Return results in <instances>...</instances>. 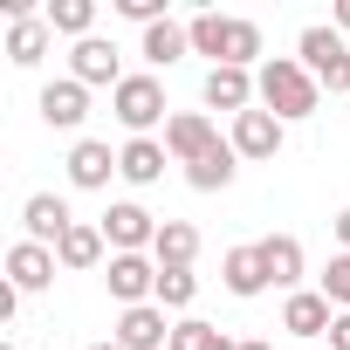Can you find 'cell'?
<instances>
[{
    "label": "cell",
    "mask_w": 350,
    "mask_h": 350,
    "mask_svg": "<svg viewBox=\"0 0 350 350\" xmlns=\"http://www.w3.org/2000/svg\"><path fill=\"white\" fill-rule=\"evenodd\" d=\"M254 90H261V110H275L282 124H302V117H316V103H323V83H316L295 55H268V62L254 69Z\"/></svg>",
    "instance_id": "1"
},
{
    "label": "cell",
    "mask_w": 350,
    "mask_h": 350,
    "mask_svg": "<svg viewBox=\"0 0 350 350\" xmlns=\"http://www.w3.org/2000/svg\"><path fill=\"white\" fill-rule=\"evenodd\" d=\"M186 28H193V55H213V69H254V55H261V28L241 21V14H213L206 8Z\"/></svg>",
    "instance_id": "2"
},
{
    "label": "cell",
    "mask_w": 350,
    "mask_h": 350,
    "mask_svg": "<svg viewBox=\"0 0 350 350\" xmlns=\"http://www.w3.org/2000/svg\"><path fill=\"white\" fill-rule=\"evenodd\" d=\"M110 110L131 137H151V124H172V103H165V83L158 76H124L110 90Z\"/></svg>",
    "instance_id": "3"
},
{
    "label": "cell",
    "mask_w": 350,
    "mask_h": 350,
    "mask_svg": "<svg viewBox=\"0 0 350 350\" xmlns=\"http://www.w3.org/2000/svg\"><path fill=\"white\" fill-rule=\"evenodd\" d=\"M295 62H302V69H309L329 96H350V42H343L336 28H302Z\"/></svg>",
    "instance_id": "4"
},
{
    "label": "cell",
    "mask_w": 350,
    "mask_h": 350,
    "mask_svg": "<svg viewBox=\"0 0 350 350\" xmlns=\"http://www.w3.org/2000/svg\"><path fill=\"white\" fill-rule=\"evenodd\" d=\"M103 288L117 309H137V302H158V261L151 254H110L103 268Z\"/></svg>",
    "instance_id": "5"
},
{
    "label": "cell",
    "mask_w": 350,
    "mask_h": 350,
    "mask_svg": "<svg viewBox=\"0 0 350 350\" xmlns=\"http://www.w3.org/2000/svg\"><path fill=\"white\" fill-rule=\"evenodd\" d=\"M227 137H220V124L206 117V110H172V124H165V151H172V165H200L206 151H220Z\"/></svg>",
    "instance_id": "6"
},
{
    "label": "cell",
    "mask_w": 350,
    "mask_h": 350,
    "mask_svg": "<svg viewBox=\"0 0 350 350\" xmlns=\"http://www.w3.org/2000/svg\"><path fill=\"white\" fill-rule=\"evenodd\" d=\"M282 137H288V124H282L275 110H261V103H254V110H241V117H234V131H227V144H234L247 165H268V158L282 151Z\"/></svg>",
    "instance_id": "7"
},
{
    "label": "cell",
    "mask_w": 350,
    "mask_h": 350,
    "mask_svg": "<svg viewBox=\"0 0 350 350\" xmlns=\"http://www.w3.org/2000/svg\"><path fill=\"white\" fill-rule=\"evenodd\" d=\"M103 241H110V254H151V241H158V220L137 206V200H117L103 220Z\"/></svg>",
    "instance_id": "8"
},
{
    "label": "cell",
    "mask_w": 350,
    "mask_h": 350,
    "mask_svg": "<svg viewBox=\"0 0 350 350\" xmlns=\"http://www.w3.org/2000/svg\"><path fill=\"white\" fill-rule=\"evenodd\" d=\"M69 227H76V213H69V200H55V193H35V200L21 206V241H35V247H62Z\"/></svg>",
    "instance_id": "9"
},
{
    "label": "cell",
    "mask_w": 350,
    "mask_h": 350,
    "mask_svg": "<svg viewBox=\"0 0 350 350\" xmlns=\"http://www.w3.org/2000/svg\"><path fill=\"white\" fill-rule=\"evenodd\" d=\"M117 343L124 350H172V323L158 302H137V309H117Z\"/></svg>",
    "instance_id": "10"
},
{
    "label": "cell",
    "mask_w": 350,
    "mask_h": 350,
    "mask_svg": "<svg viewBox=\"0 0 350 350\" xmlns=\"http://www.w3.org/2000/svg\"><path fill=\"white\" fill-rule=\"evenodd\" d=\"M206 110H227V117H241V110H254L261 103V90H254V69H206Z\"/></svg>",
    "instance_id": "11"
},
{
    "label": "cell",
    "mask_w": 350,
    "mask_h": 350,
    "mask_svg": "<svg viewBox=\"0 0 350 350\" xmlns=\"http://www.w3.org/2000/svg\"><path fill=\"white\" fill-rule=\"evenodd\" d=\"M35 110H42V124H49V131H76V124L90 117V90H83L76 76H55V83L42 90V103H35Z\"/></svg>",
    "instance_id": "12"
},
{
    "label": "cell",
    "mask_w": 350,
    "mask_h": 350,
    "mask_svg": "<svg viewBox=\"0 0 350 350\" xmlns=\"http://www.w3.org/2000/svg\"><path fill=\"white\" fill-rule=\"evenodd\" d=\"M55 268H62L55 247H35V241H14V247H8V282H14L21 295H42V288L55 282Z\"/></svg>",
    "instance_id": "13"
},
{
    "label": "cell",
    "mask_w": 350,
    "mask_h": 350,
    "mask_svg": "<svg viewBox=\"0 0 350 350\" xmlns=\"http://www.w3.org/2000/svg\"><path fill=\"white\" fill-rule=\"evenodd\" d=\"M220 282L241 295V302H254V295H268L275 282H268V261H261V241H247V247H227V261H220Z\"/></svg>",
    "instance_id": "14"
},
{
    "label": "cell",
    "mask_w": 350,
    "mask_h": 350,
    "mask_svg": "<svg viewBox=\"0 0 350 350\" xmlns=\"http://www.w3.org/2000/svg\"><path fill=\"white\" fill-rule=\"evenodd\" d=\"M110 172H117V151H110L103 137H76V144H69V186L103 193V186H110Z\"/></svg>",
    "instance_id": "15"
},
{
    "label": "cell",
    "mask_w": 350,
    "mask_h": 350,
    "mask_svg": "<svg viewBox=\"0 0 350 350\" xmlns=\"http://www.w3.org/2000/svg\"><path fill=\"white\" fill-rule=\"evenodd\" d=\"M69 76H76L83 90H96V83H110V90H117V83H124L117 49H110L103 35H90V42H76V49H69Z\"/></svg>",
    "instance_id": "16"
},
{
    "label": "cell",
    "mask_w": 350,
    "mask_h": 350,
    "mask_svg": "<svg viewBox=\"0 0 350 350\" xmlns=\"http://www.w3.org/2000/svg\"><path fill=\"white\" fill-rule=\"evenodd\" d=\"M329 323H336V309H329L323 288H295V295L282 302V329H288V336H329Z\"/></svg>",
    "instance_id": "17"
},
{
    "label": "cell",
    "mask_w": 350,
    "mask_h": 350,
    "mask_svg": "<svg viewBox=\"0 0 350 350\" xmlns=\"http://www.w3.org/2000/svg\"><path fill=\"white\" fill-rule=\"evenodd\" d=\"M165 165H172L165 137H131V144L117 151V179H131V186H158V179H165Z\"/></svg>",
    "instance_id": "18"
},
{
    "label": "cell",
    "mask_w": 350,
    "mask_h": 350,
    "mask_svg": "<svg viewBox=\"0 0 350 350\" xmlns=\"http://www.w3.org/2000/svg\"><path fill=\"white\" fill-rule=\"evenodd\" d=\"M49 42H55L49 14H21V21H8V62H14V69H35V62L49 55Z\"/></svg>",
    "instance_id": "19"
},
{
    "label": "cell",
    "mask_w": 350,
    "mask_h": 350,
    "mask_svg": "<svg viewBox=\"0 0 350 350\" xmlns=\"http://www.w3.org/2000/svg\"><path fill=\"white\" fill-rule=\"evenodd\" d=\"M151 261H158V268H193V261H200V227H193V220H158Z\"/></svg>",
    "instance_id": "20"
},
{
    "label": "cell",
    "mask_w": 350,
    "mask_h": 350,
    "mask_svg": "<svg viewBox=\"0 0 350 350\" xmlns=\"http://www.w3.org/2000/svg\"><path fill=\"white\" fill-rule=\"evenodd\" d=\"M103 254H110V241H103V227H90V220H76V227L62 234V247H55V261L76 268V275H83V268H110Z\"/></svg>",
    "instance_id": "21"
},
{
    "label": "cell",
    "mask_w": 350,
    "mask_h": 350,
    "mask_svg": "<svg viewBox=\"0 0 350 350\" xmlns=\"http://www.w3.org/2000/svg\"><path fill=\"white\" fill-rule=\"evenodd\" d=\"M261 261H268V282H275V288H288V295L302 288V268H309V261H302V241H295V234H268V241H261Z\"/></svg>",
    "instance_id": "22"
},
{
    "label": "cell",
    "mask_w": 350,
    "mask_h": 350,
    "mask_svg": "<svg viewBox=\"0 0 350 350\" xmlns=\"http://www.w3.org/2000/svg\"><path fill=\"white\" fill-rule=\"evenodd\" d=\"M137 55H144L151 69H172L179 55H193V28H186V21H158V28H144Z\"/></svg>",
    "instance_id": "23"
},
{
    "label": "cell",
    "mask_w": 350,
    "mask_h": 350,
    "mask_svg": "<svg viewBox=\"0 0 350 350\" xmlns=\"http://www.w3.org/2000/svg\"><path fill=\"white\" fill-rule=\"evenodd\" d=\"M234 172H241V151L220 144V151H206L200 165H186V186H193V193H227V186H234Z\"/></svg>",
    "instance_id": "24"
},
{
    "label": "cell",
    "mask_w": 350,
    "mask_h": 350,
    "mask_svg": "<svg viewBox=\"0 0 350 350\" xmlns=\"http://www.w3.org/2000/svg\"><path fill=\"white\" fill-rule=\"evenodd\" d=\"M49 28L69 35V42H90V28H96V0H49Z\"/></svg>",
    "instance_id": "25"
},
{
    "label": "cell",
    "mask_w": 350,
    "mask_h": 350,
    "mask_svg": "<svg viewBox=\"0 0 350 350\" xmlns=\"http://www.w3.org/2000/svg\"><path fill=\"white\" fill-rule=\"evenodd\" d=\"M172 350H241V343L220 336L206 316H179V323H172Z\"/></svg>",
    "instance_id": "26"
},
{
    "label": "cell",
    "mask_w": 350,
    "mask_h": 350,
    "mask_svg": "<svg viewBox=\"0 0 350 350\" xmlns=\"http://www.w3.org/2000/svg\"><path fill=\"white\" fill-rule=\"evenodd\" d=\"M193 295H200L193 268H158V309H193Z\"/></svg>",
    "instance_id": "27"
},
{
    "label": "cell",
    "mask_w": 350,
    "mask_h": 350,
    "mask_svg": "<svg viewBox=\"0 0 350 350\" xmlns=\"http://www.w3.org/2000/svg\"><path fill=\"white\" fill-rule=\"evenodd\" d=\"M323 295H329L336 316L350 309V254H329V268H323Z\"/></svg>",
    "instance_id": "28"
},
{
    "label": "cell",
    "mask_w": 350,
    "mask_h": 350,
    "mask_svg": "<svg viewBox=\"0 0 350 350\" xmlns=\"http://www.w3.org/2000/svg\"><path fill=\"white\" fill-rule=\"evenodd\" d=\"M117 14H124V21H137V28H158V21H172V14H165V0H117Z\"/></svg>",
    "instance_id": "29"
},
{
    "label": "cell",
    "mask_w": 350,
    "mask_h": 350,
    "mask_svg": "<svg viewBox=\"0 0 350 350\" xmlns=\"http://www.w3.org/2000/svg\"><path fill=\"white\" fill-rule=\"evenodd\" d=\"M14 309H21V288H14V282H0V323H14Z\"/></svg>",
    "instance_id": "30"
},
{
    "label": "cell",
    "mask_w": 350,
    "mask_h": 350,
    "mask_svg": "<svg viewBox=\"0 0 350 350\" xmlns=\"http://www.w3.org/2000/svg\"><path fill=\"white\" fill-rule=\"evenodd\" d=\"M329 350H350V309H343V316L329 323Z\"/></svg>",
    "instance_id": "31"
},
{
    "label": "cell",
    "mask_w": 350,
    "mask_h": 350,
    "mask_svg": "<svg viewBox=\"0 0 350 350\" xmlns=\"http://www.w3.org/2000/svg\"><path fill=\"white\" fill-rule=\"evenodd\" d=\"M336 247H343V254H350V206H343V213H336Z\"/></svg>",
    "instance_id": "32"
},
{
    "label": "cell",
    "mask_w": 350,
    "mask_h": 350,
    "mask_svg": "<svg viewBox=\"0 0 350 350\" xmlns=\"http://www.w3.org/2000/svg\"><path fill=\"white\" fill-rule=\"evenodd\" d=\"M336 35H350V0H336V21H329Z\"/></svg>",
    "instance_id": "33"
},
{
    "label": "cell",
    "mask_w": 350,
    "mask_h": 350,
    "mask_svg": "<svg viewBox=\"0 0 350 350\" xmlns=\"http://www.w3.org/2000/svg\"><path fill=\"white\" fill-rule=\"evenodd\" d=\"M241 350H275V343H268V336H247V343H241Z\"/></svg>",
    "instance_id": "34"
},
{
    "label": "cell",
    "mask_w": 350,
    "mask_h": 350,
    "mask_svg": "<svg viewBox=\"0 0 350 350\" xmlns=\"http://www.w3.org/2000/svg\"><path fill=\"white\" fill-rule=\"evenodd\" d=\"M90 350H124V343H117V336H103V343H90Z\"/></svg>",
    "instance_id": "35"
},
{
    "label": "cell",
    "mask_w": 350,
    "mask_h": 350,
    "mask_svg": "<svg viewBox=\"0 0 350 350\" xmlns=\"http://www.w3.org/2000/svg\"><path fill=\"white\" fill-rule=\"evenodd\" d=\"M0 350H14V343H0Z\"/></svg>",
    "instance_id": "36"
}]
</instances>
